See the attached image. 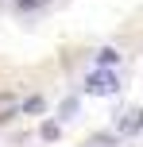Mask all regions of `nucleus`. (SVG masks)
Returning a JSON list of instances; mask_svg holds the SVG:
<instances>
[{
	"mask_svg": "<svg viewBox=\"0 0 143 147\" xmlns=\"http://www.w3.org/2000/svg\"><path fill=\"white\" fill-rule=\"evenodd\" d=\"M120 89V78H116L112 70H93L89 81H85V93H97V97H108Z\"/></svg>",
	"mask_w": 143,
	"mask_h": 147,
	"instance_id": "f257e3e1",
	"label": "nucleus"
},
{
	"mask_svg": "<svg viewBox=\"0 0 143 147\" xmlns=\"http://www.w3.org/2000/svg\"><path fill=\"white\" fill-rule=\"evenodd\" d=\"M116 132H120V136H136V132H143V109L120 112V120H116Z\"/></svg>",
	"mask_w": 143,
	"mask_h": 147,
	"instance_id": "f03ea898",
	"label": "nucleus"
},
{
	"mask_svg": "<svg viewBox=\"0 0 143 147\" xmlns=\"http://www.w3.org/2000/svg\"><path fill=\"white\" fill-rule=\"evenodd\" d=\"M116 62H120V54H116L112 47H101V51H97V66H101V70H112Z\"/></svg>",
	"mask_w": 143,
	"mask_h": 147,
	"instance_id": "7ed1b4c3",
	"label": "nucleus"
},
{
	"mask_svg": "<svg viewBox=\"0 0 143 147\" xmlns=\"http://www.w3.org/2000/svg\"><path fill=\"white\" fill-rule=\"evenodd\" d=\"M39 136H43L46 143H50V140H58V124H54V120H46V124L39 128Z\"/></svg>",
	"mask_w": 143,
	"mask_h": 147,
	"instance_id": "20e7f679",
	"label": "nucleus"
},
{
	"mask_svg": "<svg viewBox=\"0 0 143 147\" xmlns=\"http://www.w3.org/2000/svg\"><path fill=\"white\" fill-rule=\"evenodd\" d=\"M19 8H35V4H43V0H15Z\"/></svg>",
	"mask_w": 143,
	"mask_h": 147,
	"instance_id": "39448f33",
	"label": "nucleus"
}]
</instances>
